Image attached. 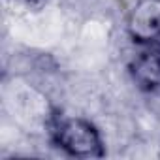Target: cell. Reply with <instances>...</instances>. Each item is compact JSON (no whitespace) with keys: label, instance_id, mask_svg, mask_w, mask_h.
Returning <instances> with one entry per match:
<instances>
[{"label":"cell","instance_id":"cell-1","mask_svg":"<svg viewBox=\"0 0 160 160\" xmlns=\"http://www.w3.org/2000/svg\"><path fill=\"white\" fill-rule=\"evenodd\" d=\"M55 143L77 158H94L104 154L100 132L92 122L81 117L60 119L55 126Z\"/></svg>","mask_w":160,"mask_h":160},{"label":"cell","instance_id":"cell-2","mask_svg":"<svg viewBox=\"0 0 160 160\" xmlns=\"http://www.w3.org/2000/svg\"><path fill=\"white\" fill-rule=\"evenodd\" d=\"M128 32L138 43L160 47V2L141 0L128 17Z\"/></svg>","mask_w":160,"mask_h":160},{"label":"cell","instance_id":"cell-3","mask_svg":"<svg viewBox=\"0 0 160 160\" xmlns=\"http://www.w3.org/2000/svg\"><path fill=\"white\" fill-rule=\"evenodd\" d=\"M130 75L134 83L145 91L154 92L160 89V47L147 45L130 60Z\"/></svg>","mask_w":160,"mask_h":160}]
</instances>
